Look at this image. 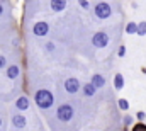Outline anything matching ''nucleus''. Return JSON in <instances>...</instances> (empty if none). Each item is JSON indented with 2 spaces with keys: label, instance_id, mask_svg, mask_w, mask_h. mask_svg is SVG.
<instances>
[{
  "label": "nucleus",
  "instance_id": "obj_1",
  "mask_svg": "<svg viewBox=\"0 0 146 131\" xmlns=\"http://www.w3.org/2000/svg\"><path fill=\"white\" fill-rule=\"evenodd\" d=\"M34 102L41 109H49L53 106V102H54V97H53V94L48 89H39L34 94Z\"/></svg>",
  "mask_w": 146,
  "mask_h": 131
},
{
  "label": "nucleus",
  "instance_id": "obj_2",
  "mask_svg": "<svg viewBox=\"0 0 146 131\" xmlns=\"http://www.w3.org/2000/svg\"><path fill=\"white\" fill-rule=\"evenodd\" d=\"M73 116H75V109H73L72 104H61L58 109H56V118L63 123H68L72 121Z\"/></svg>",
  "mask_w": 146,
  "mask_h": 131
},
{
  "label": "nucleus",
  "instance_id": "obj_3",
  "mask_svg": "<svg viewBox=\"0 0 146 131\" xmlns=\"http://www.w3.org/2000/svg\"><path fill=\"white\" fill-rule=\"evenodd\" d=\"M94 14H95L97 19L106 21V19H109L110 15H112V7H110L107 2H99V3L94 7Z\"/></svg>",
  "mask_w": 146,
  "mask_h": 131
},
{
  "label": "nucleus",
  "instance_id": "obj_4",
  "mask_svg": "<svg viewBox=\"0 0 146 131\" xmlns=\"http://www.w3.org/2000/svg\"><path fill=\"white\" fill-rule=\"evenodd\" d=\"M92 44L95 48H106L109 44V36L104 33V31H99L92 36Z\"/></svg>",
  "mask_w": 146,
  "mask_h": 131
},
{
  "label": "nucleus",
  "instance_id": "obj_5",
  "mask_svg": "<svg viewBox=\"0 0 146 131\" xmlns=\"http://www.w3.org/2000/svg\"><path fill=\"white\" fill-rule=\"evenodd\" d=\"M33 33H34V36H37V37L48 36V34H49V24H48L46 21H37L36 24L33 26Z\"/></svg>",
  "mask_w": 146,
  "mask_h": 131
},
{
  "label": "nucleus",
  "instance_id": "obj_6",
  "mask_svg": "<svg viewBox=\"0 0 146 131\" xmlns=\"http://www.w3.org/2000/svg\"><path fill=\"white\" fill-rule=\"evenodd\" d=\"M80 89H82V85H80V80H78V78L70 77V78L65 80V90H66L68 94H76Z\"/></svg>",
  "mask_w": 146,
  "mask_h": 131
},
{
  "label": "nucleus",
  "instance_id": "obj_7",
  "mask_svg": "<svg viewBox=\"0 0 146 131\" xmlns=\"http://www.w3.org/2000/svg\"><path fill=\"white\" fill-rule=\"evenodd\" d=\"M12 124H14L17 130H24V128H26V124H27V119H26V116H24V114L17 112V114H14V116H12Z\"/></svg>",
  "mask_w": 146,
  "mask_h": 131
},
{
  "label": "nucleus",
  "instance_id": "obj_8",
  "mask_svg": "<svg viewBox=\"0 0 146 131\" xmlns=\"http://www.w3.org/2000/svg\"><path fill=\"white\" fill-rule=\"evenodd\" d=\"M5 75H7V78H10V80L19 78V75H21V66L19 65H9L5 68Z\"/></svg>",
  "mask_w": 146,
  "mask_h": 131
},
{
  "label": "nucleus",
  "instance_id": "obj_9",
  "mask_svg": "<svg viewBox=\"0 0 146 131\" xmlns=\"http://www.w3.org/2000/svg\"><path fill=\"white\" fill-rule=\"evenodd\" d=\"M97 89H104L106 87V77L104 75H100V73H95V75H92V80H90Z\"/></svg>",
  "mask_w": 146,
  "mask_h": 131
},
{
  "label": "nucleus",
  "instance_id": "obj_10",
  "mask_svg": "<svg viewBox=\"0 0 146 131\" xmlns=\"http://www.w3.org/2000/svg\"><path fill=\"white\" fill-rule=\"evenodd\" d=\"M49 7H51L53 12H61L66 7V0H51L49 2Z\"/></svg>",
  "mask_w": 146,
  "mask_h": 131
},
{
  "label": "nucleus",
  "instance_id": "obj_11",
  "mask_svg": "<svg viewBox=\"0 0 146 131\" xmlns=\"http://www.w3.org/2000/svg\"><path fill=\"white\" fill-rule=\"evenodd\" d=\"M15 107H17V111H27L29 109V99L26 96H21L15 100Z\"/></svg>",
  "mask_w": 146,
  "mask_h": 131
},
{
  "label": "nucleus",
  "instance_id": "obj_12",
  "mask_svg": "<svg viewBox=\"0 0 146 131\" xmlns=\"http://www.w3.org/2000/svg\"><path fill=\"white\" fill-rule=\"evenodd\" d=\"M82 90H83V94H85V97H92V96H95V92L99 90L92 82H88V84H85L83 87H82Z\"/></svg>",
  "mask_w": 146,
  "mask_h": 131
},
{
  "label": "nucleus",
  "instance_id": "obj_13",
  "mask_svg": "<svg viewBox=\"0 0 146 131\" xmlns=\"http://www.w3.org/2000/svg\"><path fill=\"white\" fill-rule=\"evenodd\" d=\"M122 87H124V77H122V73H115L114 75V89L121 90Z\"/></svg>",
  "mask_w": 146,
  "mask_h": 131
},
{
  "label": "nucleus",
  "instance_id": "obj_14",
  "mask_svg": "<svg viewBox=\"0 0 146 131\" xmlns=\"http://www.w3.org/2000/svg\"><path fill=\"white\" fill-rule=\"evenodd\" d=\"M126 34H138V24L133 22V21H129L126 24Z\"/></svg>",
  "mask_w": 146,
  "mask_h": 131
},
{
  "label": "nucleus",
  "instance_id": "obj_15",
  "mask_svg": "<svg viewBox=\"0 0 146 131\" xmlns=\"http://www.w3.org/2000/svg\"><path fill=\"white\" fill-rule=\"evenodd\" d=\"M117 106L121 111H129V100L127 99H119L117 100Z\"/></svg>",
  "mask_w": 146,
  "mask_h": 131
},
{
  "label": "nucleus",
  "instance_id": "obj_16",
  "mask_svg": "<svg viewBox=\"0 0 146 131\" xmlns=\"http://www.w3.org/2000/svg\"><path fill=\"white\" fill-rule=\"evenodd\" d=\"M138 36H146V21H141L138 24Z\"/></svg>",
  "mask_w": 146,
  "mask_h": 131
},
{
  "label": "nucleus",
  "instance_id": "obj_17",
  "mask_svg": "<svg viewBox=\"0 0 146 131\" xmlns=\"http://www.w3.org/2000/svg\"><path fill=\"white\" fill-rule=\"evenodd\" d=\"M131 131H146V124L145 123H136Z\"/></svg>",
  "mask_w": 146,
  "mask_h": 131
},
{
  "label": "nucleus",
  "instance_id": "obj_18",
  "mask_svg": "<svg viewBox=\"0 0 146 131\" xmlns=\"http://www.w3.org/2000/svg\"><path fill=\"white\" fill-rule=\"evenodd\" d=\"M122 123H124V126H126V128H127V126H131V124H133V116H129V114H127V116H124V118H122Z\"/></svg>",
  "mask_w": 146,
  "mask_h": 131
},
{
  "label": "nucleus",
  "instance_id": "obj_19",
  "mask_svg": "<svg viewBox=\"0 0 146 131\" xmlns=\"http://www.w3.org/2000/svg\"><path fill=\"white\" fill-rule=\"evenodd\" d=\"M136 119H138L139 123H143V121L146 119V112L145 111H138V112H136Z\"/></svg>",
  "mask_w": 146,
  "mask_h": 131
},
{
  "label": "nucleus",
  "instance_id": "obj_20",
  "mask_svg": "<svg viewBox=\"0 0 146 131\" xmlns=\"http://www.w3.org/2000/svg\"><path fill=\"white\" fill-rule=\"evenodd\" d=\"M117 56H119V58L126 56V46H124V44H121V46H119V49H117Z\"/></svg>",
  "mask_w": 146,
  "mask_h": 131
},
{
  "label": "nucleus",
  "instance_id": "obj_21",
  "mask_svg": "<svg viewBox=\"0 0 146 131\" xmlns=\"http://www.w3.org/2000/svg\"><path fill=\"white\" fill-rule=\"evenodd\" d=\"M44 48H46V51H48V53H53L56 46H54V43H51V41H49V43H46V46H44Z\"/></svg>",
  "mask_w": 146,
  "mask_h": 131
},
{
  "label": "nucleus",
  "instance_id": "obj_22",
  "mask_svg": "<svg viewBox=\"0 0 146 131\" xmlns=\"http://www.w3.org/2000/svg\"><path fill=\"white\" fill-rule=\"evenodd\" d=\"M5 66H7V58H5L3 55H0V70L5 68Z\"/></svg>",
  "mask_w": 146,
  "mask_h": 131
},
{
  "label": "nucleus",
  "instance_id": "obj_23",
  "mask_svg": "<svg viewBox=\"0 0 146 131\" xmlns=\"http://www.w3.org/2000/svg\"><path fill=\"white\" fill-rule=\"evenodd\" d=\"M78 5L82 7V9H88L90 5H88V0H78Z\"/></svg>",
  "mask_w": 146,
  "mask_h": 131
},
{
  "label": "nucleus",
  "instance_id": "obj_24",
  "mask_svg": "<svg viewBox=\"0 0 146 131\" xmlns=\"http://www.w3.org/2000/svg\"><path fill=\"white\" fill-rule=\"evenodd\" d=\"M2 14H3V5L0 3V15H2Z\"/></svg>",
  "mask_w": 146,
  "mask_h": 131
},
{
  "label": "nucleus",
  "instance_id": "obj_25",
  "mask_svg": "<svg viewBox=\"0 0 146 131\" xmlns=\"http://www.w3.org/2000/svg\"><path fill=\"white\" fill-rule=\"evenodd\" d=\"M2 124H3V123H2V118H0V128H2Z\"/></svg>",
  "mask_w": 146,
  "mask_h": 131
}]
</instances>
